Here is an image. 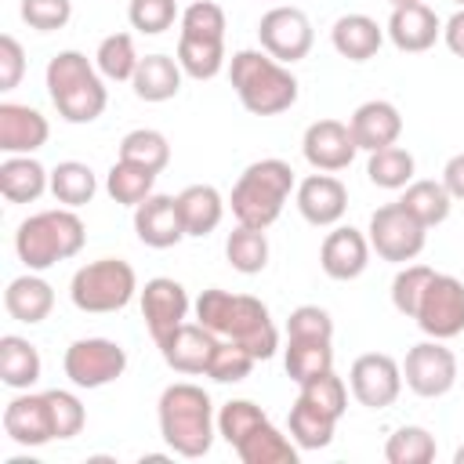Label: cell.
Returning <instances> with one entry per match:
<instances>
[{
  "label": "cell",
  "instance_id": "cell-1",
  "mask_svg": "<svg viewBox=\"0 0 464 464\" xmlns=\"http://www.w3.org/2000/svg\"><path fill=\"white\" fill-rule=\"evenodd\" d=\"M196 323H203L221 341L243 344L254 359H272L279 348V330L265 308V301L250 294H228L210 286L196 297Z\"/></svg>",
  "mask_w": 464,
  "mask_h": 464
},
{
  "label": "cell",
  "instance_id": "cell-2",
  "mask_svg": "<svg viewBox=\"0 0 464 464\" xmlns=\"http://www.w3.org/2000/svg\"><path fill=\"white\" fill-rule=\"evenodd\" d=\"M214 406L199 384L178 381L160 395V435L178 457H203L214 442Z\"/></svg>",
  "mask_w": 464,
  "mask_h": 464
},
{
  "label": "cell",
  "instance_id": "cell-3",
  "mask_svg": "<svg viewBox=\"0 0 464 464\" xmlns=\"http://www.w3.org/2000/svg\"><path fill=\"white\" fill-rule=\"evenodd\" d=\"M228 80L243 109L254 116H279L297 102V76L268 51H236Z\"/></svg>",
  "mask_w": 464,
  "mask_h": 464
},
{
  "label": "cell",
  "instance_id": "cell-4",
  "mask_svg": "<svg viewBox=\"0 0 464 464\" xmlns=\"http://www.w3.org/2000/svg\"><path fill=\"white\" fill-rule=\"evenodd\" d=\"M47 94L65 123H91L105 112L109 91L102 83L98 65L87 62L80 51H58L47 62Z\"/></svg>",
  "mask_w": 464,
  "mask_h": 464
},
{
  "label": "cell",
  "instance_id": "cell-5",
  "mask_svg": "<svg viewBox=\"0 0 464 464\" xmlns=\"http://www.w3.org/2000/svg\"><path fill=\"white\" fill-rule=\"evenodd\" d=\"M83 243H87V228L72 207L40 210V214L25 218L14 232V254L29 272H44L58 261L76 257L83 250Z\"/></svg>",
  "mask_w": 464,
  "mask_h": 464
},
{
  "label": "cell",
  "instance_id": "cell-6",
  "mask_svg": "<svg viewBox=\"0 0 464 464\" xmlns=\"http://www.w3.org/2000/svg\"><path fill=\"white\" fill-rule=\"evenodd\" d=\"M290 192H294V167L286 160L268 156V160L250 163L232 185V199H228L236 225H246V228L276 225Z\"/></svg>",
  "mask_w": 464,
  "mask_h": 464
},
{
  "label": "cell",
  "instance_id": "cell-7",
  "mask_svg": "<svg viewBox=\"0 0 464 464\" xmlns=\"http://www.w3.org/2000/svg\"><path fill=\"white\" fill-rule=\"evenodd\" d=\"M134 290H138V276L123 257L87 261L83 268H76V276L69 283L72 304L80 312H91V315H105V312L127 308Z\"/></svg>",
  "mask_w": 464,
  "mask_h": 464
},
{
  "label": "cell",
  "instance_id": "cell-8",
  "mask_svg": "<svg viewBox=\"0 0 464 464\" xmlns=\"http://www.w3.org/2000/svg\"><path fill=\"white\" fill-rule=\"evenodd\" d=\"M370 250H377V257L406 265L424 250L428 228L402 207V203H384L370 214Z\"/></svg>",
  "mask_w": 464,
  "mask_h": 464
},
{
  "label": "cell",
  "instance_id": "cell-9",
  "mask_svg": "<svg viewBox=\"0 0 464 464\" xmlns=\"http://www.w3.org/2000/svg\"><path fill=\"white\" fill-rule=\"evenodd\" d=\"M62 366L76 388H102V384H112L116 377H123L127 352L109 337H80L65 348Z\"/></svg>",
  "mask_w": 464,
  "mask_h": 464
},
{
  "label": "cell",
  "instance_id": "cell-10",
  "mask_svg": "<svg viewBox=\"0 0 464 464\" xmlns=\"http://www.w3.org/2000/svg\"><path fill=\"white\" fill-rule=\"evenodd\" d=\"M257 40H261V51H268L276 62L294 65V62L308 58L315 33H312V22H308V14L301 7L279 4V7H272V11L261 14Z\"/></svg>",
  "mask_w": 464,
  "mask_h": 464
},
{
  "label": "cell",
  "instance_id": "cell-11",
  "mask_svg": "<svg viewBox=\"0 0 464 464\" xmlns=\"http://www.w3.org/2000/svg\"><path fill=\"white\" fill-rule=\"evenodd\" d=\"M417 326L435 337V341H450L464 330V283L457 276H442L435 272L431 283L424 286V297L417 304Z\"/></svg>",
  "mask_w": 464,
  "mask_h": 464
},
{
  "label": "cell",
  "instance_id": "cell-12",
  "mask_svg": "<svg viewBox=\"0 0 464 464\" xmlns=\"http://www.w3.org/2000/svg\"><path fill=\"white\" fill-rule=\"evenodd\" d=\"M402 381L420 399H439L457 384V355L442 341H420L406 352Z\"/></svg>",
  "mask_w": 464,
  "mask_h": 464
},
{
  "label": "cell",
  "instance_id": "cell-13",
  "mask_svg": "<svg viewBox=\"0 0 464 464\" xmlns=\"http://www.w3.org/2000/svg\"><path fill=\"white\" fill-rule=\"evenodd\" d=\"M348 384H352V395L370 406V410H384L399 399L402 392V366L384 355V352H366L352 362L348 370Z\"/></svg>",
  "mask_w": 464,
  "mask_h": 464
},
{
  "label": "cell",
  "instance_id": "cell-14",
  "mask_svg": "<svg viewBox=\"0 0 464 464\" xmlns=\"http://www.w3.org/2000/svg\"><path fill=\"white\" fill-rule=\"evenodd\" d=\"M141 315H145V326L152 334L156 344H163L188 315V294L178 279L170 276H156L145 283L141 290Z\"/></svg>",
  "mask_w": 464,
  "mask_h": 464
},
{
  "label": "cell",
  "instance_id": "cell-15",
  "mask_svg": "<svg viewBox=\"0 0 464 464\" xmlns=\"http://www.w3.org/2000/svg\"><path fill=\"white\" fill-rule=\"evenodd\" d=\"M301 152H304V160L315 170L334 174V170H344L355 160L359 145H355L348 123H341V120H315V123H308V130L301 138Z\"/></svg>",
  "mask_w": 464,
  "mask_h": 464
},
{
  "label": "cell",
  "instance_id": "cell-16",
  "mask_svg": "<svg viewBox=\"0 0 464 464\" xmlns=\"http://www.w3.org/2000/svg\"><path fill=\"white\" fill-rule=\"evenodd\" d=\"M4 431L18 446H44V442L58 439L47 392H40V395H33V392L14 395L7 402V410H4Z\"/></svg>",
  "mask_w": 464,
  "mask_h": 464
},
{
  "label": "cell",
  "instance_id": "cell-17",
  "mask_svg": "<svg viewBox=\"0 0 464 464\" xmlns=\"http://www.w3.org/2000/svg\"><path fill=\"white\" fill-rule=\"evenodd\" d=\"M134 232L152 250H170L185 239V221L178 210V196L152 192L145 203L134 207Z\"/></svg>",
  "mask_w": 464,
  "mask_h": 464
},
{
  "label": "cell",
  "instance_id": "cell-18",
  "mask_svg": "<svg viewBox=\"0 0 464 464\" xmlns=\"http://www.w3.org/2000/svg\"><path fill=\"white\" fill-rule=\"evenodd\" d=\"M218 334H210L203 323H181L163 344H156L160 348V355H163V362L170 366V370H178V373H188V377H196V373H207V366H210V359H214V352H218Z\"/></svg>",
  "mask_w": 464,
  "mask_h": 464
},
{
  "label": "cell",
  "instance_id": "cell-19",
  "mask_svg": "<svg viewBox=\"0 0 464 464\" xmlns=\"http://www.w3.org/2000/svg\"><path fill=\"white\" fill-rule=\"evenodd\" d=\"M319 265L337 283L359 279L370 265V239L352 225H337L334 232H326V239L319 246Z\"/></svg>",
  "mask_w": 464,
  "mask_h": 464
},
{
  "label": "cell",
  "instance_id": "cell-20",
  "mask_svg": "<svg viewBox=\"0 0 464 464\" xmlns=\"http://www.w3.org/2000/svg\"><path fill=\"white\" fill-rule=\"evenodd\" d=\"M297 210L308 225L315 228H326V225H337L348 210V188L344 181H337L334 174L319 170V174H308L301 185H297Z\"/></svg>",
  "mask_w": 464,
  "mask_h": 464
},
{
  "label": "cell",
  "instance_id": "cell-21",
  "mask_svg": "<svg viewBox=\"0 0 464 464\" xmlns=\"http://www.w3.org/2000/svg\"><path fill=\"white\" fill-rule=\"evenodd\" d=\"M388 40L406 51V54H420L428 47H435V40L442 36V22L439 14L424 4V0H413V4H399L392 7V18H388Z\"/></svg>",
  "mask_w": 464,
  "mask_h": 464
},
{
  "label": "cell",
  "instance_id": "cell-22",
  "mask_svg": "<svg viewBox=\"0 0 464 464\" xmlns=\"http://www.w3.org/2000/svg\"><path fill=\"white\" fill-rule=\"evenodd\" d=\"M47 116L36 112L33 105H18V102H4L0 105V149L7 156H29L36 149L47 145Z\"/></svg>",
  "mask_w": 464,
  "mask_h": 464
},
{
  "label": "cell",
  "instance_id": "cell-23",
  "mask_svg": "<svg viewBox=\"0 0 464 464\" xmlns=\"http://www.w3.org/2000/svg\"><path fill=\"white\" fill-rule=\"evenodd\" d=\"M348 130H352V138H355V145H359L362 152H377V149H388V145L399 141V134H402V116H399V109H395L392 102L373 98V102H362V105L352 112Z\"/></svg>",
  "mask_w": 464,
  "mask_h": 464
},
{
  "label": "cell",
  "instance_id": "cell-24",
  "mask_svg": "<svg viewBox=\"0 0 464 464\" xmlns=\"http://www.w3.org/2000/svg\"><path fill=\"white\" fill-rule=\"evenodd\" d=\"M330 44L348 62H370L384 44V29L370 14H341L330 29Z\"/></svg>",
  "mask_w": 464,
  "mask_h": 464
},
{
  "label": "cell",
  "instance_id": "cell-25",
  "mask_svg": "<svg viewBox=\"0 0 464 464\" xmlns=\"http://www.w3.org/2000/svg\"><path fill=\"white\" fill-rule=\"evenodd\" d=\"M4 308H7V315L11 319H18V323H44L47 315H51V308H54V290H51V283L47 279H40L36 272H25V276H18V279H11L7 283V290H4Z\"/></svg>",
  "mask_w": 464,
  "mask_h": 464
},
{
  "label": "cell",
  "instance_id": "cell-26",
  "mask_svg": "<svg viewBox=\"0 0 464 464\" xmlns=\"http://www.w3.org/2000/svg\"><path fill=\"white\" fill-rule=\"evenodd\" d=\"M40 352L33 341L18 337V334H4L0 337V381L14 392H29L40 381Z\"/></svg>",
  "mask_w": 464,
  "mask_h": 464
},
{
  "label": "cell",
  "instance_id": "cell-27",
  "mask_svg": "<svg viewBox=\"0 0 464 464\" xmlns=\"http://www.w3.org/2000/svg\"><path fill=\"white\" fill-rule=\"evenodd\" d=\"M232 450L243 464H297V442L268 420L257 424L250 435H243Z\"/></svg>",
  "mask_w": 464,
  "mask_h": 464
},
{
  "label": "cell",
  "instance_id": "cell-28",
  "mask_svg": "<svg viewBox=\"0 0 464 464\" xmlns=\"http://www.w3.org/2000/svg\"><path fill=\"white\" fill-rule=\"evenodd\" d=\"M130 87H134V94L141 102H170L181 91V65H178V58L145 54L138 62V69H134Z\"/></svg>",
  "mask_w": 464,
  "mask_h": 464
},
{
  "label": "cell",
  "instance_id": "cell-29",
  "mask_svg": "<svg viewBox=\"0 0 464 464\" xmlns=\"http://www.w3.org/2000/svg\"><path fill=\"white\" fill-rule=\"evenodd\" d=\"M178 210L185 221V236H210L225 218V199L214 185H188L178 192Z\"/></svg>",
  "mask_w": 464,
  "mask_h": 464
},
{
  "label": "cell",
  "instance_id": "cell-30",
  "mask_svg": "<svg viewBox=\"0 0 464 464\" xmlns=\"http://www.w3.org/2000/svg\"><path fill=\"white\" fill-rule=\"evenodd\" d=\"M51 188V174L33 156H7L0 163V192L7 203H33Z\"/></svg>",
  "mask_w": 464,
  "mask_h": 464
},
{
  "label": "cell",
  "instance_id": "cell-31",
  "mask_svg": "<svg viewBox=\"0 0 464 464\" xmlns=\"http://www.w3.org/2000/svg\"><path fill=\"white\" fill-rule=\"evenodd\" d=\"M286 428H290V439L297 442V450H323L334 442V428H337V417H330L326 410L312 406L308 399H294L290 406V417H286Z\"/></svg>",
  "mask_w": 464,
  "mask_h": 464
},
{
  "label": "cell",
  "instance_id": "cell-32",
  "mask_svg": "<svg viewBox=\"0 0 464 464\" xmlns=\"http://www.w3.org/2000/svg\"><path fill=\"white\" fill-rule=\"evenodd\" d=\"M424 228H431V225H442L446 218H450V207H453V196L446 192V185L442 181H428V178H420V181H410L406 188H402V199H399Z\"/></svg>",
  "mask_w": 464,
  "mask_h": 464
},
{
  "label": "cell",
  "instance_id": "cell-33",
  "mask_svg": "<svg viewBox=\"0 0 464 464\" xmlns=\"http://www.w3.org/2000/svg\"><path fill=\"white\" fill-rule=\"evenodd\" d=\"M286 373L294 384H304L326 370H334V348L330 341H312V337H290L286 344Z\"/></svg>",
  "mask_w": 464,
  "mask_h": 464
},
{
  "label": "cell",
  "instance_id": "cell-34",
  "mask_svg": "<svg viewBox=\"0 0 464 464\" xmlns=\"http://www.w3.org/2000/svg\"><path fill=\"white\" fill-rule=\"evenodd\" d=\"M178 65L192 80H214L225 69V40H196L178 36Z\"/></svg>",
  "mask_w": 464,
  "mask_h": 464
},
{
  "label": "cell",
  "instance_id": "cell-35",
  "mask_svg": "<svg viewBox=\"0 0 464 464\" xmlns=\"http://www.w3.org/2000/svg\"><path fill=\"white\" fill-rule=\"evenodd\" d=\"M51 192H54V199L62 203V207H83V203H91L94 199V192H98V181H94V170L87 167V163H80V160H65V163H58L54 170H51Z\"/></svg>",
  "mask_w": 464,
  "mask_h": 464
},
{
  "label": "cell",
  "instance_id": "cell-36",
  "mask_svg": "<svg viewBox=\"0 0 464 464\" xmlns=\"http://www.w3.org/2000/svg\"><path fill=\"white\" fill-rule=\"evenodd\" d=\"M225 257L236 272L243 276H257L265 272L268 265V239H265V228H246V225H236L225 239Z\"/></svg>",
  "mask_w": 464,
  "mask_h": 464
},
{
  "label": "cell",
  "instance_id": "cell-37",
  "mask_svg": "<svg viewBox=\"0 0 464 464\" xmlns=\"http://www.w3.org/2000/svg\"><path fill=\"white\" fill-rule=\"evenodd\" d=\"M152 185H156V174L149 167H138V163H127V160H116L105 174V188L116 203L123 207H138L152 196Z\"/></svg>",
  "mask_w": 464,
  "mask_h": 464
},
{
  "label": "cell",
  "instance_id": "cell-38",
  "mask_svg": "<svg viewBox=\"0 0 464 464\" xmlns=\"http://www.w3.org/2000/svg\"><path fill=\"white\" fill-rule=\"evenodd\" d=\"M138 62H141V58H138V51H134V36H130V33H109V36L98 44V51H94L98 72H102L105 80H116V83L134 80Z\"/></svg>",
  "mask_w": 464,
  "mask_h": 464
},
{
  "label": "cell",
  "instance_id": "cell-39",
  "mask_svg": "<svg viewBox=\"0 0 464 464\" xmlns=\"http://www.w3.org/2000/svg\"><path fill=\"white\" fill-rule=\"evenodd\" d=\"M435 450H439L435 435L420 424H402L384 442L388 464H428V460H435Z\"/></svg>",
  "mask_w": 464,
  "mask_h": 464
},
{
  "label": "cell",
  "instance_id": "cell-40",
  "mask_svg": "<svg viewBox=\"0 0 464 464\" xmlns=\"http://www.w3.org/2000/svg\"><path fill=\"white\" fill-rule=\"evenodd\" d=\"M120 160L127 163H138V167H149L152 174H160L167 163H170V141L152 130V127H138L130 134H123L120 141Z\"/></svg>",
  "mask_w": 464,
  "mask_h": 464
},
{
  "label": "cell",
  "instance_id": "cell-41",
  "mask_svg": "<svg viewBox=\"0 0 464 464\" xmlns=\"http://www.w3.org/2000/svg\"><path fill=\"white\" fill-rule=\"evenodd\" d=\"M366 174H370V181L377 188H406L413 181V156L402 145L377 149V152H370Z\"/></svg>",
  "mask_w": 464,
  "mask_h": 464
},
{
  "label": "cell",
  "instance_id": "cell-42",
  "mask_svg": "<svg viewBox=\"0 0 464 464\" xmlns=\"http://www.w3.org/2000/svg\"><path fill=\"white\" fill-rule=\"evenodd\" d=\"M268 420V413L257 406V402H250V399H232V402H225L221 406V413H218V435L228 442V446H236L243 435H250L257 424H265Z\"/></svg>",
  "mask_w": 464,
  "mask_h": 464
},
{
  "label": "cell",
  "instance_id": "cell-43",
  "mask_svg": "<svg viewBox=\"0 0 464 464\" xmlns=\"http://www.w3.org/2000/svg\"><path fill=\"white\" fill-rule=\"evenodd\" d=\"M431 276H435V268H428V265H406V268H399V276L392 279V304H395V312H402L406 319H413L417 315V304L424 297V286L431 283Z\"/></svg>",
  "mask_w": 464,
  "mask_h": 464
},
{
  "label": "cell",
  "instance_id": "cell-44",
  "mask_svg": "<svg viewBox=\"0 0 464 464\" xmlns=\"http://www.w3.org/2000/svg\"><path fill=\"white\" fill-rule=\"evenodd\" d=\"M254 362H257V359H254L243 344H236V341H218V352H214V359H210V366H207V377L218 381V384H236V381L250 377Z\"/></svg>",
  "mask_w": 464,
  "mask_h": 464
},
{
  "label": "cell",
  "instance_id": "cell-45",
  "mask_svg": "<svg viewBox=\"0 0 464 464\" xmlns=\"http://www.w3.org/2000/svg\"><path fill=\"white\" fill-rule=\"evenodd\" d=\"M297 388H301V399H308L312 406L326 410L337 420L344 417V410H348V388H344V381L334 370H326V373H319V377H312V381H304Z\"/></svg>",
  "mask_w": 464,
  "mask_h": 464
},
{
  "label": "cell",
  "instance_id": "cell-46",
  "mask_svg": "<svg viewBox=\"0 0 464 464\" xmlns=\"http://www.w3.org/2000/svg\"><path fill=\"white\" fill-rule=\"evenodd\" d=\"M127 18L138 33L145 36H160L167 33L181 14H178V0H130Z\"/></svg>",
  "mask_w": 464,
  "mask_h": 464
},
{
  "label": "cell",
  "instance_id": "cell-47",
  "mask_svg": "<svg viewBox=\"0 0 464 464\" xmlns=\"http://www.w3.org/2000/svg\"><path fill=\"white\" fill-rule=\"evenodd\" d=\"M181 36L225 40V11L214 0H196L181 11Z\"/></svg>",
  "mask_w": 464,
  "mask_h": 464
},
{
  "label": "cell",
  "instance_id": "cell-48",
  "mask_svg": "<svg viewBox=\"0 0 464 464\" xmlns=\"http://www.w3.org/2000/svg\"><path fill=\"white\" fill-rule=\"evenodd\" d=\"M286 337H312V341H334V319L319 304H301L286 319Z\"/></svg>",
  "mask_w": 464,
  "mask_h": 464
},
{
  "label": "cell",
  "instance_id": "cell-49",
  "mask_svg": "<svg viewBox=\"0 0 464 464\" xmlns=\"http://www.w3.org/2000/svg\"><path fill=\"white\" fill-rule=\"evenodd\" d=\"M47 399H51V413H54V435H58V439H72V435H80L83 424H87L83 402H80L72 392H62V388H51Z\"/></svg>",
  "mask_w": 464,
  "mask_h": 464
},
{
  "label": "cell",
  "instance_id": "cell-50",
  "mask_svg": "<svg viewBox=\"0 0 464 464\" xmlns=\"http://www.w3.org/2000/svg\"><path fill=\"white\" fill-rule=\"evenodd\" d=\"M72 18L69 0H22V22L36 33H54Z\"/></svg>",
  "mask_w": 464,
  "mask_h": 464
},
{
  "label": "cell",
  "instance_id": "cell-51",
  "mask_svg": "<svg viewBox=\"0 0 464 464\" xmlns=\"http://www.w3.org/2000/svg\"><path fill=\"white\" fill-rule=\"evenodd\" d=\"M22 72H25V51L11 33H4L0 36V91H14Z\"/></svg>",
  "mask_w": 464,
  "mask_h": 464
},
{
  "label": "cell",
  "instance_id": "cell-52",
  "mask_svg": "<svg viewBox=\"0 0 464 464\" xmlns=\"http://www.w3.org/2000/svg\"><path fill=\"white\" fill-rule=\"evenodd\" d=\"M442 185H446V192H450L453 199L464 203V152H457V156L446 160V167H442Z\"/></svg>",
  "mask_w": 464,
  "mask_h": 464
},
{
  "label": "cell",
  "instance_id": "cell-53",
  "mask_svg": "<svg viewBox=\"0 0 464 464\" xmlns=\"http://www.w3.org/2000/svg\"><path fill=\"white\" fill-rule=\"evenodd\" d=\"M442 40H446V47H450L457 58H464V7L442 25Z\"/></svg>",
  "mask_w": 464,
  "mask_h": 464
},
{
  "label": "cell",
  "instance_id": "cell-54",
  "mask_svg": "<svg viewBox=\"0 0 464 464\" xmlns=\"http://www.w3.org/2000/svg\"><path fill=\"white\" fill-rule=\"evenodd\" d=\"M453 464H464V446H457V453H453Z\"/></svg>",
  "mask_w": 464,
  "mask_h": 464
},
{
  "label": "cell",
  "instance_id": "cell-55",
  "mask_svg": "<svg viewBox=\"0 0 464 464\" xmlns=\"http://www.w3.org/2000/svg\"><path fill=\"white\" fill-rule=\"evenodd\" d=\"M388 4H392V7H399V4H413V0H388Z\"/></svg>",
  "mask_w": 464,
  "mask_h": 464
},
{
  "label": "cell",
  "instance_id": "cell-56",
  "mask_svg": "<svg viewBox=\"0 0 464 464\" xmlns=\"http://www.w3.org/2000/svg\"><path fill=\"white\" fill-rule=\"evenodd\" d=\"M453 4H460V7H464V0H453Z\"/></svg>",
  "mask_w": 464,
  "mask_h": 464
}]
</instances>
